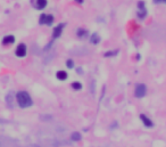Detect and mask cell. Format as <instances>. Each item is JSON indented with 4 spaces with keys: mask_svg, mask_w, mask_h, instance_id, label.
Returning a JSON list of instances; mask_svg holds the SVG:
<instances>
[{
    "mask_svg": "<svg viewBox=\"0 0 166 147\" xmlns=\"http://www.w3.org/2000/svg\"><path fill=\"white\" fill-rule=\"evenodd\" d=\"M64 28H65V24H64V23H60V24H58L56 28L53 29V39H56V38L60 37V34H62V32H63Z\"/></svg>",
    "mask_w": 166,
    "mask_h": 147,
    "instance_id": "277c9868",
    "label": "cell"
},
{
    "mask_svg": "<svg viewBox=\"0 0 166 147\" xmlns=\"http://www.w3.org/2000/svg\"><path fill=\"white\" fill-rule=\"evenodd\" d=\"M67 72H65V71H63V70H60V71H58V72L56 73V78L58 79V80H60V81H65L66 79H67Z\"/></svg>",
    "mask_w": 166,
    "mask_h": 147,
    "instance_id": "ba28073f",
    "label": "cell"
},
{
    "mask_svg": "<svg viewBox=\"0 0 166 147\" xmlns=\"http://www.w3.org/2000/svg\"><path fill=\"white\" fill-rule=\"evenodd\" d=\"M90 41H91V44L97 45V44H99V42H100V37H99L97 33H93V34L91 35Z\"/></svg>",
    "mask_w": 166,
    "mask_h": 147,
    "instance_id": "30bf717a",
    "label": "cell"
},
{
    "mask_svg": "<svg viewBox=\"0 0 166 147\" xmlns=\"http://www.w3.org/2000/svg\"><path fill=\"white\" fill-rule=\"evenodd\" d=\"M66 64H67V67H68V69H73V67H74V62H73L72 60H68L66 62Z\"/></svg>",
    "mask_w": 166,
    "mask_h": 147,
    "instance_id": "e0dca14e",
    "label": "cell"
},
{
    "mask_svg": "<svg viewBox=\"0 0 166 147\" xmlns=\"http://www.w3.org/2000/svg\"><path fill=\"white\" fill-rule=\"evenodd\" d=\"M85 34H87V31H85V30H82V29H80V30L78 31V37H84Z\"/></svg>",
    "mask_w": 166,
    "mask_h": 147,
    "instance_id": "2e32d148",
    "label": "cell"
},
{
    "mask_svg": "<svg viewBox=\"0 0 166 147\" xmlns=\"http://www.w3.org/2000/svg\"><path fill=\"white\" fill-rule=\"evenodd\" d=\"M146 92H147V87H146V85H143V83H139V85H137V87H135V91H134L135 97L137 98L144 97Z\"/></svg>",
    "mask_w": 166,
    "mask_h": 147,
    "instance_id": "7a4b0ae2",
    "label": "cell"
},
{
    "mask_svg": "<svg viewBox=\"0 0 166 147\" xmlns=\"http://www.w3.org/2000/svg\"><path fill=\"white\" fill-rule=\"evenodd\" d=\"M140 119H141V121L143 122V124L146 125V127H148V128H151V127H153V122L151 121L150 119H149V118H148L147 115H144V114H141Z\"/></svg>",
    "mask_w": 166,
    "mask_h": 147,
    "instance_id": "8992f818",
    "label": "cell"
},
{
    "mask_svg": "<svg viewBox=\"0 0 166 147\" xmlns=\"http://www.w3.org/2000/svg\"><path fill=\"white\" fill-rule=\"evenodd\" d=\"M118 54V50L115 49V50H109V51H107V53H105V57H114L116 56Z\"/></svg>",
    "mask_w": 166,
    "mask_h": 147,
    "instance_id": "7c38bea8",
    "label": "cell"
},
{
    "mask_svg": "<svg viewBox=\"0 0 166 147\" xmlns=\"http://www.w3.org/2000/svg\"><path fill=\"white\" fill-rule=\"evenodd\" d=\"M153 3H166V0H153Z\"/></svg>",
    "mask_w": 166,
    "mask_h": 147,
    "instance_id": "d6986e66",
    "label": "cell"
},
{
    "mask_svg": "<svg viewBox=\"0 0 166 147\" xmlns=\"http://www.w3.org/2000/svg\"><path fill=\"white\" fill-rule=\"evenodd\" d=\"M7 103L9 104L10 106H13V105H12V104H13V94H8L7 95Z\"/></svg>",
    "mask_w": 166,
    "mask_h": 147,
    "instance_id": "9a60e30c",
    "label": "cell"
},
{
    "mask_svg": "<svg viewBox=\"0 0 166 147\" xmlns=\"http://www.w3.org/2000/svg\"><path fill=\"white\" fill-rule=\"evenodd\" d=\"M53 22V15H47L46 16V22H44V24L47 25H51Z\"/></svg>",
    "mask_w": 166,
    "mask_h": 147,
    "instance_id": "5bb4252c",
    "label": "cell"
},
{
    "mask_svg": "<svg viewBox=\"0 0 166 147\" xmlns=\"http://www.w3.org/2000/svg\"><path fill=\"white\" fill-rule=\"evenodd\" d=\"M138 7H139L138 16H139V17H140V18H143L144 16L147 15V10H146V8H144V3H143V1H140V3H138Z\"/></svg>",
    "mask_w": 166,
    "mask_h": 147,
    "instance_id": "5b68a950",
    "label": "cell"
},
{
    "mask_svg": "<svg viewBox=\"0 0 166 147\" xmlns=\"http://www.w3.org/2000/svg\"><path fill=\"white\" fill-rule=\"evenodd\" d=\"M71 86H72V88L74 89V90H81V89H82L81 82H73Z\"/></svg>",
    "mask_w": 166,
    "mask_h": 147,
    "instance_id": "4fadbf2b",
    "label": "cell"
},
{
    "mask_svg": "<svg viewBox=\"0 0 166 147\" xmlns=\"http://www.w3.org/2000/svg\"><path fill=\"white\" fill-rule=\"evenodd\" d=\"M71 138H72V140H74V141H80V140H81L82 136H81V134H80V132L74 131L72 134V136H71Z\"/></svg>",
    "mask_w": 166,
    "mask_h": 147,
    "instance_id": "8fae6325",
    "label": "cell"
},
{
    "mask_svg": "<svg viewBox=\"0 0 166 147\" xmlns=\"http://www.w3.org/2000/svg\"><path fill=\"white\" fill-rule=\"evenodd\" d=\"M46 16H47V14H42L40 16V24H44V22H46Z\"/></svg>",
    "mask_w": 166,
    "mask_h": 147,
    "instance_id": "ac0fdd59",
    "label": "cell"
},
{
    "mask_svg": "<svg viewBox=\"0 0 166 147\" xmlns=\"http://www.w3.org/2000/svg\"><path fill=\"white\" fill-rule=\"evenodd\" d=\"M78 3H83V0H76Z\"/></svg>",
    "mask_w": 166,
    "mask_h": 147,
    "instance_id": "ffe728a7",
    "label": "cell"
},
{
    "mask_svg": "<svg viewBox=\"0 0 166 147\" xmlns=\"http://www.w3.org/2000/svg\"><path fill=\"white\" fill-rule=\"evenodd\" d=\"M15 42V37L14 35H6V37L3 39V45L5 46H8V45H13Z\"/></svg>",
    "mask_w": 166,
    "mask_h": 147,
    "instance_id": "52a82bcc",
    "label": "cell"
},
{
    "mask_svg": "<svg viewBox=\"0 0 166 147\" xmlns=\"http://www.w3.org/2000/svg\"><path fill=\"white\" fill-rule=\"evenodd\" d=\"M15 98L17 100L18 106L22 107V108H28V107L33 105V100H32L31 96L28 91H18L15 95Z\"/></svg>",
    "mask_w": 166,
    "mask_h": 147,
    "instance_id": "6da1fadb",
    "label": "cell"
},
{
    "mask_svg": "<svg viewBox=\"0 0 166 147\" xmlns=\"http://www.w3.org/2000/svg\"><path fill=\"white\" fill-rule=\"evenodd\" d=\"M26 53H28V48H26L25 44H19L17 47H16L15 54L17 57H25Z\"/></svg>",
    "mask_w": 166,
    "mask_h": 147,
    "instance_id": "3957f363",
    "label": "cell"
},
{
    "mask_svg": "<svg viewBox=\"0 0 166 147\" xmlns=\"http://www.w3.org/2000/svg\"><path fill=\"white\" fill-rule=\"evenodd\" d=\"M46 6H47V0H37L35 7H37L38 9H43Z\"/></svg>",
    "mask_w": 166,
    "mask_h": 147,
    "instance_id": "9c48e42d",
    "label": "cell"
}]
</instances>
